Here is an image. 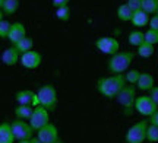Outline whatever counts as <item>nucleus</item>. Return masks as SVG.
Wrapping results in <instances>:
<instances>
[{"label": "nucleus", "instance_id": "obj_1", "mask_svg": "<svg viewBox=\"0 0 158 143\" xmlns=\"http://www.w3.org/2000/svg\"><path fill=\"white\" fill-rule=\"evenodd\" d=\"M126 85H127V82H126L124 74H111V76L100 77L97 80V91L102 97L113 99V98H117V95L123 91Z\"/></svg>", "mask_w": 158, "mask_h": 143}, {"label": "nucleus", "instance_id": "obj_2", "mask_svg": "<svg viewBox=\"0 0 158 143\" xmlns=\"http://www.w3.org/2000/svg\"><path fill=\"white\" fill-rule=\"evenodd\" d=\"M135 53L132 51H118L117 54H114L108 58L107 69L110 73L113 74H122L129 69V66L133 62Z\"/></svg>", "mask_w": 158, "mask_h": 143}, {"label": "nucleus", "instance_id": "obj_3", "mask_svg": "<svg viewBox=\"0 0 158 143\" xmlns=\"http://www.w3.org/2000/svg\"><path fill=\"white\" fill-rule=\"evenodd\" d=\"M136 86L135 85H126L123 91L120 92L116 98V101L120 104V107L123 108V114L130 117L135 111V104H136Z\"/></svg>", "mask_w": 158, "mask_h": 143}, {"label": "nucleus", "instance_id": "obj_4", "mask_svg": "<svg viewBox=\"0 0 158 143\" xmlns=\"http://www.w3.org/2000/svg\"><path fill=\"white\" fill-rule=\"evenodd\" d=\"M37 95H38V101L41 107H44L48 111H54L57 108L59 98H57V89L54 88V85H51V83L43 85L38 89Z\"/></svg>", "mask_w": 158, "mask_h": 143}, {"label": "nucleus", "instance_id": "obj_5", "mask_svg": "<svg viewBox=\"0 0 158 143\" xmlns=\"http://www.w3.org/2000/svg\"><path fill=\"white\" fill-rule=\"evenodd\" d=\"M148 120L138 121L136 124L130 127L126 132L124 140L126 143H143L147 140V132H148Z\"/></svg>", "mask_w": 158, "mask_h": 143}, {"label": "nucleus", "instance_id": "obj_6", "mask_svg": "<svg viewBox=\"0 0 158 143\" xmlns=\"http://www.w3.org/2000/svg\"><path fill=\"white\" fill-rule=\"evenodd\" d=\"M135 109L143 117H151V115L158 111V105L155 104L151 95H141V97L136 98V104H135Z\"/></svg>", "mask_w": 158, "mask_h": 143}, {"label": "nucleus", "instance_id": "obj_7", "mask_svg": "<svg viewBox=\"0 0 158 143\" xmlns=\"http://www.w3.org/2000/svg\"><path fill=\"white\" fill-rule=\"evenodd\" d=\"M95 47L98 48V51H101L102 54H108L111 57L118 53L120 44L114 37H100L95 40Z\"/></svg>", "mask_w": 158, "mask_h": 143}, {"label": "nucleus", "instance_id": "obj_8", "mask_svg": "<svg viewBox=\"0 0 158 143\" xmlns=\"http://www.w3.org/2000/svg\"><path fill=\"white\" fill-rule=\"evenodd\" d=\"M29 124L34 129V132H38L40 129L45 127L47 124H50V114H48V109H45L44 107H37L34 108V113L29 118Z\"/></svg>", "mask_w": 158, "mask_h": 143}, {"label": "nucleus", "instance_id": "obj_9", "mask_svg": "<svg viewBox=\"0 0 158 143\" xmlns=\"http://www.w3.org/2000/svg\"><path fill=\"white\" fill-rule=\"evenodd\" d=\"M12 129H13V133H15V139L18 142L21 140H31L32 139V133H34V129L31 127L29 123L23 120H15L12 121Z\"/></svg>", "mask_w": 158, "mask_h": 143}, {"label": "nucleus", "instance_id": "obj_10", "mask_svg": "<svg viewBox=\"0 0 158 143\" xmlns=\"http://www.w3.org/2000/svg\"><path fill=\"white\" fill-rule=\"evenodd\" d=\"M37 137L41 140L43 143H57L60 139H59V130L54 124H47L45 127L40 129L37 132Z\"/></svg>", "mask_w": 158, "mask_h": 143}, {"label": "nucleus", "instance_id": "obj_11", "mask_svg": "<svg viewBox=\"0 0 158 143\" xmlns=\"http://www.w3.org/2000/svg\"><path fill=\"white\" fill-rule=\"evenodd\" d=\"M18 105H31V107H40V101H38V95L35 92L29 91V89H23V91H18L15 95Z\"/></svg>", "mask_w": 158, "mask_h": 143}, {"label": "nucleus", "instance_id": "obj_12", "mask_svg": "<svg viewBox=\"0 0 158 143\" xmlns=\"http://www.w3.org/2000/svg\"><path fill=\"white\" fill-rule=\"evenodd\" d=\"M43 62V57L38 51H28V53H23L21 54V64H22L25 69H37L40 64Z\"/></svg>", "mask_w": 158, "mask_h": 143}, {"label": "nucleus", "instance_id": "obj_13", "mask_svg": "<svg viewBox=\"0 0 158 143\" xmlns=\"http://www.w3.org/2000/svg\"><path fill=\"white\" fill-rule=\"evenodd\" d=\"M25 37H27V29H25V25L21 23V22L12 23V28H10V32H9L7 40L15 46V44H18V42L22 40V38H25Z\"/></svg>", "mask_w": 158, "mask_h": 143}, {"label": "nucleus", "instance_id": "obj_14", "mask_svg": "<svg viewBox=\"0 0 158 143\" xmlns=\"http://www.w3.org/2000/svg\"><path fill=\"white\" fill-rule=\"evenodd\" d=\"M136 88H138L139 91L151 92L154 88H155V79H154V76L151 73H148V72H142L141 77H139L138 83H136Z\"/></svg>", "mask_w": 158, "mask_h": 143}, {"label": "nucleus", "instance_id": "obj_15", "mask_svg": "<svg viewBox=\"0 0 158 143\" xmlns=\"http://www.w3.org/2000/svg\"><path fill=\"white\" fill-rule=\"evenodd\" d=\"M21 53L18 51L15 47H9L2 53V62L6 66H15L18 62H21Z\"/></svg>", "mask_w": 158, "mask_h": 143}, {"label": "nucleus", "instance_id": "obj_16", "mask_svg": "<svg viewBox=\"0 0 158 143\" xmlns=\"http://www.w3.org/2000/svg\"><path fill=\"white\" fill-rule=\"evenodd\" d=\"M15 133L12 129V123L3 121L0 124V143H15Z\"/></svg>", "mask_w": 158, "mask_h": 143}, {"label": "nucleus", "instance_id": "obj_17", "mask_svg": "<svg viewBox=\"0 0 158 143\" xmlns=\"http://www.w3.org/2000/svg\"><path fill=\"white\" fill-rule=\"evenodd\" d=\"M149 15H148L147 12L143 10H138L133 13V18H132V21L130 22L133 23V26L136 28H142V26H147L148 23H149Z\"/></svg>", "mask_w": 158, "mask_h": 143}, {"label": "nucleus", "instance_id": "obj_18", "mask_svg": "<svg viewBox=\"0 0 158 143\" xmlns=\"http://www.w3.org/2000/svg\"><path fill=\"white\" fill-rule=\"evenodd\" d=\"M34 113V107L31 105H16L15 107V117L18 120H29Z\"/></svg>", "mask_w": 158, "mask_h": 143}, {"label": "nucleus", "instance_id": "obj_19", "mask_svg": "<svg viewBox=\"0 0 158 143\" xmlns=\"http://www.w3.org/2000/svg\"><path fill=\"white\" fill-rule=\"evenodd\" d=\"M19 0H6L5 5L0 7V18L2 19H5V15H13L15 12L18 10V7H19Z\"/></svg>", "mask_w": 158, "mask_h": 143}, {"label": "nucleus", "instance_id": "obj_20", "mask_svg": "<svg viewBox=\"0 0 158 143\" xmlns=\"http://www.w3.org/2000/svg\"><path fill=\"white\" fill-rule=\"evenodd\" d=\"M133 13L135 12L132 10L129 7L127 3H124V5H120L117 7V18L122 21V22H129L132 21V18H133Z\"/></svg>", "mask_w": 158, "mask_h": 143}, {"label": "nucleus", "instance_id": "obj_21", "mask_svg": "<svg viewBox=\"0 0 158 143\" xmlns=\"http://www.w3.org/2000/svg\"><path fill=\"white\" fill-rule=\"evenodd\" d=\"M127 40H129V44L133 47H138L142 46L143 42H145V32H142L139 29H135V31H132L127 37Z\"/></svg>", "mask_w": 158, "mask_h": 143}, {"label": "nucleus", "instance_id": "obj_22", "mask_svg": "<svg viewBox=\"0 0 158 143\" xmlns=\"http://www.w3.org/2000/svg\"><path fill=\"white\" fill-rule=\"evenodd\" d=\"M15 48H16L18 51L21 53V54H23V53H28V51H32V47H34V40L31 38V37H25V38H22V40L19 41L18 44H15Z\"/></svg>", "mask_w": 158, "mask_h": 143}, {"label": "nucleus", "instance_id": "obj_23", "mask_svg": "<svg viewBox=\"0 0 158 143\" xmlns=\"http://www.w3.org/2000/svg\"><path fill=\"white\" fill-rule=\"evenodd\" d=\"M154 51H155V50H154L152 44H149V42L145 41L142 46L138 47V51L136 53H138V56H141V57H143V58H148V57H151V56H152Z\"/></svg>", "mask_w": 158, "mask_h": 143}, {"label": "nucleus", "instance_id": "obj_24", "mask_svg": "<svg viewBox=\"0 0 158 143\" xmlns=\"http://www.w3.org/2000/svg\"><path fill=\"white\" fill-rule=\"evenodd\" d=\"M142 10L147 12L148 15H152V13L157 15V12H158V0H143V3H142Z\"/></svg>", "mask_w": 158, "mask_h": 143}, {"label": "nucleus", "instance_id": "obj_25", "mask_svg": "<svg viewBox=\"0 0 158 143\" xmlns=\"http://www.w3.org/2000/svg\"><path fill=\"white\" fill-rule=\"evenodd\" d=\"M141 73L142 72H139V70H136V69L127 70L126 74H124L127 85H136V83H138V80H139V77H141Z\"/></svg>", "mask_w": 158, "mask_h": 143}, {"label": "nucleus", "instance_id": "obj_26", "mask_svg": "<svg viewBox=\"0 0 158 143\" xmlns=\"http://www.w3.org/2000/svg\"><path fill=\"white\" fill-rule=\"evenodd\" d=\"M56 18L62 22H68L70 19V9L69 6H63V7H57L56 9Z\"/></svg>", "mask_w": 158, "mask_h": 143}, {"label": "nucleus", "instance_id": "obj_27", "mask_svg": "<svg viewBox=\"0 0 158 143\" xmlns=\"http://www.w3.org/2000/svg\"><path fill=\"white\" fill-rule=\"evenodd\" d=\"M10 28H12V23L6 19H2L0 21V37L2 38H7L9 37V32H10Z\"/></svg>", "mask_w": 158, "mask_h": 143}, {"label": "nucleus", "instance_id": "obj_28", "mask_svg": "<svg viewBox=\"0 0 158 143\" xmlns=\"http://www.w3.org/2000/svg\"><path fill=\"white\" fill-rule=\"evenodd\" d=\"M147 140L148 142H158V127L149 124L148 126V132H147Z\"/></svg>", "mask_w": 158, "mask_h": 143}, {"label": "nucleus", "instance_id": "obj_29", "mask_svg": "<svg viewBox=\"0 0 158 143\" xmlns=\"http://www.w3.org/2000/svg\"><path fill=\"white\" fill-rule=\"evenodd\" d=\"M145 41L147 42H149V44H157L158 42V31H155V29H148L147 32H145Z\"/></svg>", "mask_w": 158, "mask_h": 143}, {"label": "nucleus", "instance_id": "obj_30", "mask_svg": "<svg viewBox=\"0 0 158 143\" xmlns=\"http://www.w3.org/2000/svg\"><path fill=\"white\" fill-rule=\"evenodd\" d=\"M126 3L129 5V7L133 12H138V10H142V3H143V0H127Z\"/></svg>", "mask_w": 158, "mask_h": 143}, {"label": "nucleus", "instance_id": "obj_31", "mask_svg": "<svg viewBox=\"0 0 158 143\" xmlns=\"http://www.w3.org/2000/svg\"><path fill=\"white\" fill-rule=\"evenodd\" d=\"M70 0H51V5L53 7H63V6H68Z\"/></svg>", "mask_w": 158, "mask_h": 143}, {"label": "nucleus", "instance_id": "obj_32", "mask_svg": "<svg viewBox=\"0 0 158 143\" xmlns=\"http://www.w3.org/2000/svg\"><path fill=\"white\" fill-rule=\"evenodd\" d=\"M149 28L158 31V15L151 16V19H149Z\"/></svg>", "mask_w": 158, "mask_h": 143}, {"label": "nucleus", "instance_id": "obj_33", "mask_svg": "<svg viewBox=\"0 0 158 143\" xmlns=\"http://www.w3.org/2000/svg\"><path fill=\"white\" fill-rule=\"evenodd\" d=\"M148 123L149 124H152V126H157L158 127V111H155L149 118H148Z\"/></svg>", "mask_w": 158, "mask_h": 143}, {"label": "nucleus", "instance_id": "obj_34", "mask_svg": "<svg viewBox=\"0 0 158 143\" xmlns=\"http://www.w3.org/2000/svg\"><path fill=\"white\" fill-rule=\"evenodd\" d=\"M149 95H151V98H152L154 101H155V104L158 105V86H155L152 91L149 92Z\"/></svg>", "mask_w": 158, "mask_h": 143}, {"label": "nucleus", "instance_id": "obj_35", "mask_svg": "<svg viewBox=\"0 0 158 143\" xmlns=\"http://www.w3.org/2000/svg\"><path fill=\"white\" fill-rule=\"evenodd\" d=\"M31 142H32V143H43L38 137H32V139H31Z\"/></svg>", "mask_w": 158, "mask_h": 143}, {"label": "nucleus", "instance_id": "obj_36", "mask_svg": "<svg viewBox=\"0 0 158 143\" xmlns=\"http://www.w3.org/2000/svg\"><path fill=\"white\" fill-rule=\"evenodd\" d=\"M18 143H32L31 140H21V142H18Z\"/></svg>", "mask_w": 158, "mask_h": 143}, {"label": "nucleus", "instance_id": "obj_37", "mask_svg": "<svg viewBox=\"0 0 158 143\" xmlns=\"http://www.w3.org/2000/svg\"><path fill=\"white\" fill-rule=\"evenodd\" d=\"M57 143H64V142H63V140H59V142H57Z\"/></svg>", "mask_w": 158, "mask_h": 143}, {"label": "nucleus", "instance_id": "obj_38", "mask_svg": "<svg viewBox=\"0 0 158 143\" xmlns=\"http://www.w3.org/2000/svg\"><path fill=\"white\" fill-rule=\"evenodd\" d=\"M157 15H158V12H157Z\"/></svg>", "mask_w": 158, "mask_h": 143}]
</instances>
